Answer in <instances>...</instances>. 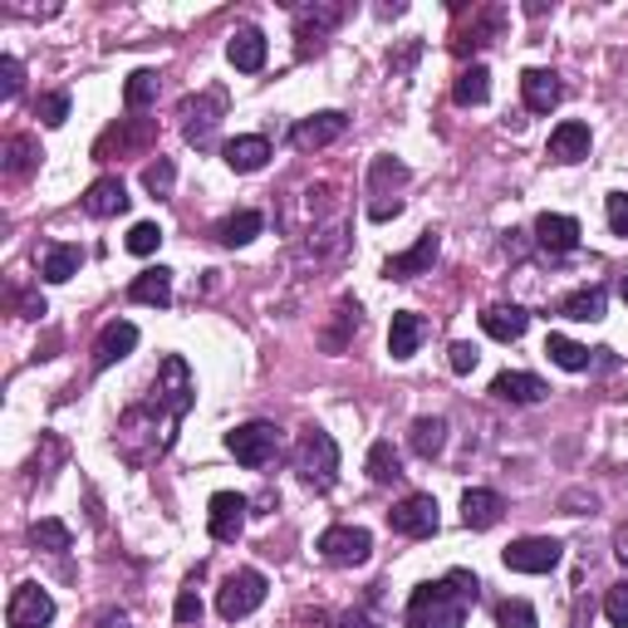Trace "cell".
<instances>
[{
    "label": "cell",
    "instance_id": "obj_1",
    "mask_svg": "<svg viewBox=\"0 0 628 628\" xmlns=\"http://www.w3.org/2000/svg\"><path fill=\"white\" fill-rule=\"evenodd\" d=\"M187 407H192V373H187V363L177 359V354H167L162 369H157V383L153 393L143 397L138 407H128L119 423V452L133 457V447H138V462L133 467H148L153 457H167L177 442V423L187 417Z\"/></svg>",
    "mask_w": 628,
    "mask_h": 628
},
{
    "label": "cell",
    "instance_id": "obj_2",
    "mask_svg": "<svg viewBox=\"0 0 628 628\" xmlns=\"http://www.w3.org/2000/svg\"><path fill=\"white\" fill-rule=\"evenodd\" d=\"M476 594L481 584L467 570H452L437 584H417L413 599H407V628H462Z\"/></svg>",
    "mask_w": 628,
    "mask_h": 628
},
{
    "label": "cell",
    "instance_id": "obj_3",
    "mask_svg": "<svg viewBox=\"0 0 628 628\" xmlns=\"http://www.w3.org/2000/svg\"><path fill=\"white\" fill-rule=\"evenodd\" d=\"M295 471H300V481L314 486V491H329L334 481H339V447H334V437L324 433V427H310V433L300 437Z\"/></svg>",
    "mask_w": 628,
    "mask_h": 628
},
{
    "label": "cell",
    "instance_id": "obj_4",
    "mask_svg": "<svg viewBox=\"0 0 628 628\" xmlns=\"http://www.w3.org/2000/svg\"><path fill=\"white\" fill-rule=\"evenodd\" d=\"M266 574L260 570H236V574H226V584L216 590V614L222 619H246V614H256L260 604H266Z\"/></svg>",
    "mask_w": 628,
    "mask_h": 628
},
{
    "label": "cell",
    "instance_id": "obj_5",
    "mask_svg": "<svg viewBox=\"0 0 628 628\" xmlns=\"http://www.w3.org/2000/svg\"><path fill=\"white\" fill-rule=\"evenodd\" d=\"M226 452L236 457L240 467H266L276 462L280 452V427L276 423H240L226 433Z\"/></svg>",
    "mask_w": 628,
    "mask_h": 628
},
{
    "label": "cell",
    "instance_id": "obj_6",
    "mask_svg": "<svg viewBox=\"0 0 628 628\" xmlns=\"http://www.w3.org/2000/svg\"><path fill=\"white\" fill-rule=\"evenodd\" d=\"M564 546L550 536H526V540H511L506 550H501V560H506V570L516 574H550L554 564H560Z\"/></svg>",
    "mask_w": 628,
    "mask_h": 628
},
{
    "label": "cell",
    "instance_id": "obj_7",
    "mask_svg": "<svg viewBox=\"0 0 628 628\" xmlns=\"http://www.w3.org/2000/svg\"><path fill=\"white\" fill-rule=\"evenodd\" d=\"M389 526L397 530V536H407V540H427V536H437L442 516H437V501L417 491V496H403L389 511Z\"/></svg>",
    "mask_w": 628,
    "mask_h": 628
},
{
    "label": "cell",
    "instance_id": "obj_8",
    "mask_svg": "<svg viewBox=\"0 0 628 628\" xmlns=\"http://www.w3.org/2000/svg\"><path fill=\"white\" fill-rule=\"evenodd\" d=\"M226 113V89H206L202 99H187L182 103V133L187 143H197V148H206L216 133V123H222Z\"/></svg>",
    "mask_w": 628,
    "mask_h": 628
},
{
    "label": "cell",
    "instance_id": "obj_9",
    "mask_svg": "<svg viewBox=\"0 0 628 628\" xmlns=\"http://www.w3.org/2000/svg\"><path fill=\"white\" fill-rule=\"evenodd\" d=\"M314 550H319L329 564H344V570H349V564H363L373 554V536L363 526H329Z\"/></svg>",
    "mask_w": 628,
    "mask_h": 628
},
{
    "label": "cell",
    "instance_id": "obj_10",
    "mask_svg": "<svg viewBox=\"0 0 628 628\" xmlns=\"http://www.w3.org/2000/svg\"><path fill=\"white\" fill-rule=\"evenodd\" d=\"M246 511H250V501L240 496V491H216L212 506H206V530H212V540L236 546L240 530H246Z\"/></svg>",
    "mask_w": 628,
    "mask_h": 628
},
{
    "label": "cell",
    "instance_id": "obj_11",
    "mask_svg": "<svg viewBox=\"0 0 628 628\" xmlns=\"http://www.w3.org/2000/svg\"><path fill=\"white\" fill-rule=\"evenodd\" d=\"M437 250H442V236L437 232H423L413 240V246L403 250V256H389L383 260V276L389 280H417V276H427V270L437 266Z\"/></svg>",
    "mask_w": 628,
    "mask_h": 628
},
{
    "label": "cell",
    "instance_id": "obj_12",
    "mask_svg": "<svg viewBox=\"0 0 628 628\" xmlns=\"http://www.w3.org/2000/svg\"><path fill=\"white\" fill-rule=\"evenodd\" d=\"M55 619V599H49L40 584H20L5 604V624L10 628H45Z\"/></svg>",
    "mask_w": 628,
    "mask_h": 628
},
{
    "label": "cell",
    "instance_id": "obj_13",
    "mask_svg": "<svg viewBox=\"0 0 628 628\" xmlns=\"http://www.w3.org/2000/svg\"><path fill=\"white\" fill-rule=\"evenodd\" d=\"M344 128H349V119H344L339 109H324V113H314V119H300L295 128H290V143H295L300 153H319V148H329L334 138H344Z\"/></svg>",
    "mask_w": 628,
    "mask_h": 628
},
{
    "label": "cell",
    "instance_id": "obj_14",
    "mask_svg": "<svg viewBox=\"0 0 628 628\" xmlns=\"http://www.w3.org/2000/svg\"><path fill=\"white\" fill-rule=\"evenodd\" d=\"M138 349V324H128V319H113V324H103V334H99V344H93V369H113L119 359H128V354Z\"/></svg>",
    "mask_w": 628,
    "mask_h": 628
},
{
    "label": "cell",
    "instance_id": "obj_15",
    "mask_svg": "<svg viewBox=\"0 0 628 628\" xmlns=\"http://www.w3.org/2000/svg\"><path fill=\"white\" fill-rule=\"evenodd\" d=\"M344 20V5H305L295 10V35H300V55H310V49L324 45V35H329L334 25Z\"/></svg>",
    "mask_w": 628,
    "mask_h": 628
},
{
    "label": "cell",
    "instance_id": "obj_16",
    "mask_svg": "<svg viewBox=\"0 0 628 628\" xmlns=\"http://www.w3.org/2000/svg\"><path fill=\"white\" fill-rule=\"evenodd\" d=\"M546 383L536 379V373H520V369H506L496 373V383H491V397H501V403L511 407H530V403H546Z\"/></svg>",
    "mask_w": 628,
    "mask_h": 628
},
{
    "label": "cell",
    "instance_id": "obj_17",
    "mask_svg": "<svg viewBox=\"0 0 628 628\" xmlns=\"http://www.w3.org/2000/svg\"><path fill=\"white\" fill-rule=\"evenodd\" d=\"M520 99H526L530 113H550V109H560L564 83L554 69H526V75H520Z\"/></svg>",
    "mask_w": 628,
    "mask_h": 628
},
{
    "label": "cell",
    "instance_id": "obj_18",
    "mask_svg": "<svg viewBox=\"0 0 628 628\" xmlns=\"http://www.w3.org/2000/svg\"><path fill=\"white\" fill-rule=\"evenodd\" d=\"M83 212L99 216V222L123 216L128 212V187H123L119 177H99V182H89V192H83Z\"/></svg>",
    "mask_w": 628,
    "mask_h": 628
},
{
    "label": "cell",
    "instance_id": "obj_19",
    "mask_svg": "<svg viewBox=\"0 0 628 628\" xmlns=\"http://www.w3.org/2000/svg\"><path fill=\"white\" fill-rule=\"evenodd\" d=\"M266 35H260L256 25H240L232 35V45H226V59H232V69L240 75H256V69H266Z\"/></svg>",
    "mask_w": 628,
    "mask_h": 628
},
{
    "label": "cell",
    "instance_id": "obj_20",
    "mask_svg": "<svg viewBox=\"0 0 628 628\" xmlns=\"http://www.w3.org/2000/svg\"><path fill=\"white\" fill-rule=\"evenodd\" d=\"M590 123H580V119H564L560 128L550 133V157L554 162H584V157H590Z\"/></svg>",
    "mask_w": 628,
    "mask_h": 628
},
{
    "label": "cell",
    "instance_id": "obj_21",
    "mask_svg": "<svg viewBox=\"0 0 628 628\" xmlns=\"http://www.w3.org/2000/svg\"><path fill=\"white\" fill-rule=\"evenodd\" d=\"M580 222L574 216H560V212H540L536 216V240L546 250H554V256H564V250H574L580 246Z\"/></svg>",
    "mask_w": 628,
    "mask_h": 628
},
{
    "label": "cell",
    "instance_id": "obj_22",
    "mask_svg": "<svg viewBox=\"0 0 628 628\" xmlns=\"http://www.w3.org/2000/svg\"><path fill=\"white\" fill-rule=\"evenodd\" d=\"M604 310H609V290L604 285H580V290H570V295L560 300V314L564 319H574V324H599Z\"/></svg>",
    "mask_w": 628,
    "mask_h": 628
},
{
    "label": "cell",
    "instance_id": "obj_23",
    "mask_svg": "<svg viewBox=\"0 0 628 628\" xmlns=\"http://www.w3.org/2000/svg\"><path fill=\"white\" fill-rule=\"evenodd\" d=\"M501 516H506V501H501L496 491L471 486L467 496H462V520H467V530H491Z\"/></svg>",
    "mask_w": 628,
    "mask_h": 628
},
{
    "label": "cell",
    "instance_id": "obj_24",
    "mask_svg": "<svg viewBox=\"0 0 628 628\" xmlns=\"http://www.w3.org/2000/svg\"><path fill=\"white\" fill-rule=\"evenodd\" d=\"M423 339H427V319H423V314L397 310L393 324H389V354H393V359H413Z\"/></svg>",
    "mask_w": 628,
    "mask_h": 628
},
{
    "label": "cell",
    "instance_id": "obj_25",
    "mask_svg": "<svg viewBox=\"0 0 628 628\" xmlns=\"http://www.w3.org/2000/svg\"><path fill=\"white\" fill-rule=\"evenodd\" d=\"M128 300L133 305H153V310H167L172 305V270L167 266H153V270H143L138 280L128 285Z\"/></svg>",
    "mask_w": 628,
    "mask_h": 628
},
{
    "label": "cell",
    "instance_id": "obj_26",
    "mask_svg": "<svg viewBox=\"0 0 628 628\" xmlns=\"http://www.w3.org/2000/svg\"><path fill=\"white\" fill-rule=\"evenodd\" d=\"M222 157L232 172H260V167L270 162V143L260 138V133H240V138H232L222 148Z\"/></svg>",
    "mask_w": 628,
    "mask_h": 628
},
{
    "label": "cell",
    "instance_id": "obj_27",
    "mask_svg": "<svg viewBox=\"0 0 628 628\" xmlns=\"http://www.w3.org/2000/svg\"><path fill=\"white\" fill-rule=\"evenodd\" d=\"M481 329H486L496 344H516L520 334L530 329V314L520 305H491L486 314H481Z\"/></svg>",
    "mask_w": 628,
    "mask_h": 628
},
{
    "label": "cell",
    "instance_id": "obj_28",
    "mask_svg": "<svg viewBox=\"0 0 628 628\" xmlns=\"http://www.w3.org/2000/svg\"><path fill=\"white\" fill-rule=\"evenodd\" d=\"M40 157H45L40 153V143L30 138V133H15V138L5 143V162H0V172H5L10 182H20V177H30L40 167Z\"/></svg>",
    "mask_w": 628,
    "mask_h": 628
},
{
    "label": "cell",
    "instance_id": "obj_29",
    "mask_svg": "<svg viewBox=\"0 0 628 628\" xmlns=\"http://www.w3.org/2000/svg\"><path fill=\"white\" fill-rule=\"evenodd\" d=\"M407 447H413L423 462H433V457L447 447V417H417L413 433H407Z\"/></svg>",
    "mask_w": 628,
    "mask_h": 628
},
{
    "label": "cell",
    "instance_id": "obj_30",
    "mask_svg": "<svg viewBox=\"0 0 628 628\" xmlns=\"http://www.w3.org/2000/svg\"><path fill=\"white\" fill-rule=\"evenodd\" d=\"M83 266V250L79 246H49L45 260H40V276L49 280V285H65V280H75Z\"/></svg>",
    "mask_w": 628,
    "mask_h": 628
},
{
    "label": "cell",
    "instance_id": "obj_31",
    "mask_svg": "<svg viewBox=\"0 0 628 628\" xmlns=\"http://www.w3.org/2000/svg\"><path fill=\"white\" fill-rule=\"evenodd\" d=\"M260 232H266V216L260 212H232L216 226V240H222V246H250Z\"/></svg>",
    "mask_w": 628,
    "mask_h": 628
},
{
    "label": "cell",
    "instance_id": "obj_32",
    "mask_svg": "<svg viewBox=\"0 0 628 628\" xmlns=\"http://www.w3.org/2000/svg\"><path fill=\"white\" fill-rule=\"evenodd\" d=\"M546 354H550V363H560L564 373H584V369L594 363V354L584 349V344L564 339V334H550V339H546Z\"/></svg>",
    "mask_w": 628,
    "mask_h": 628
},
{
    "label": "cell",
    "instance_id": "obj_33",
    "mask_svg": "<svg viewBox=\"0 0 628 628\" xmlns=\"http://www.w3.org/2000/svg\"><path fill=\"white\" fill-rule=\"evenodd\" d=\"M452 99L462 103V109H476V103H486V99H491V75H486V65L462 69V75H457Z\"/></svg>",
    "mask_w": 628,
    "mask_h": 628
},
{
    "label": "cell",
    "instance_id": "obj_34",
    "mask_svg": "<svg viewBox=\"0 0 628 628\" xmlns=\"http://www.w3.org/2000/svg\"><path fill=\"white\" fill-rule=\"evenodd\" d=\"M157 93H162V75L157 69H133L128 83H123V103L128 109H148V103H157Z\"/></svg>",
    "mask_w": 628,
    "mask_h": 628
},
{
    "label": "cell",
    "instance_id": "obj_35",
    "mask_svg": "<svg viewBox=\"0 0 628 628\" xmlns=\"http://www.w3.org/2000/svg\"><path fill=\"white\" fill-rule=\"evenodd\" d=\"M30 546H35V550H49V554H65L69 546H75V536H69L65 520L45 516V520H35V526H30Z\"/></svg>",
    "mask_w": 628,
    "mask_h": 628
},
{
    "label": "cell",
    "instance_id": "obj_36",
    "mask_svg": "<svg viewBox=\"0 0 628 628\" xmlns=\"http://www.w3.org/2000/svg\"><path fill=\"white\" fill-rule=\"evenodd\" d=\"M369 476L379 481V486H393V481L403 476V462H397L393 442H373L369 447Z\"/></svg>",
    "mask_w": 628,
    "mask_h": 628
},
{
    "label": "cell",
    "instance_id": "obj_37",
    "mask_svg": "<svg viewBox=\"0 0 628 628\" xmlns=\"http://www.w3.org/2000/svg\"><path fill=\"white\" fill-rule=\"evenodd\" d=\"M334 314H339V329H329V334H324V349H329V354H339L344 349V344H349V334H359V305H354V300H344V305L339 310H334Z\"/></svg>",
    "mask_w": 628,
    "mask_h": 628
},
{
    "label": "cell",
    "instance_id": "obj_38",
    "mask_svg": "<svg viewBox=\"0 0 628 628\" xmlns=\"http://www.w3.org/2000/svg\"><path fill=\"white\" fill-rule=\"evenodd\" d=\"M143 187H148L153 197H167L177 187V167H172V157H157V162L143 167Z\"/></svg>",
    "mask_w": 628,
    "mask_h": 628
},
{
    "label": "cell",
    "instance_id": "obj_39",
    "mask_svg": "<svg viewBox=\"0 0 628 628\" xmlns=\"http://www.w3.org/2000/svg\"><path fill=\"white\" fill-rule=\"evenodd\" d=\"M397 187V182H407V167L403 162H393V157H373V167H369V192L373 197H383V187Z\"/></svg>",
    "mask_w": 628,
    "mask_h": 628
},
{
    "label": "cell",
    "instance_id": "obj_40",
    "mask_svg": "<svg viewBox=\"0 0 628 628\" xmlns=\"http://www.w3.org/2000/svg\"><path fill=\"white\" fill-rule=\"evenodd\" d=\"M172 614H177V624H182V628L202 624V594H197V574L182 584V590H177V609Z\"/></svg>",
    "mask_w": 628,
    "mask_h": 628
},
{
    "label": "cell",
    "instance_id": "obj_41",
    "mask_svg": "<svg viewBox=\"0 0 628 628\" xmlns=\"http://www.w3.org/2000/svg\"><path fill=\"white\" fill-rule=\"evenodd\" d=\"M35 119H45V128H59V123L69 119V93H65V89L45 93V99L35 103Z\"/></svg>",
    "mask_w": 628,
    "mask_h": 628
},
{
    "label": "cell",
    "instance_id": "obj_42",
    "mask_svg": "<svg viewBox=\"0 0 628 628\" xmlns=\"http://www.w3.org/2000/svg\"><path fill=\"white\" fill-rule=\"evenodd\" d=\"M123 246H128L133 256H153V250L162 246V226H157V222H138V226L128 232V240H123Z\"/></svg>",
    "mask_w": 628,
    "mask_h": 628
},
{
    "label": "cell",
    "instance_id": "obj_43",
    "mask_svg": "<svg viewBox=\"0 0 628 628\" xmlns=\"http://www.w3.org/2000/svg\"><path fill=\"white\" fill-rule=\"evenodd\" d=\"M496 624H501V628H540V624H536V609H530L526 599H506V604H501V609H496Z\"/></svg>",
    "mask_w": 628,
    "mask_h": 628
},
{
    "label": "cell",
    "instance_id": "obj_44",
    "mask_svg": "<svg viewBox=\"0 0 628 628\" xmlns=\"http://www.w3.org/2000/svg\"><path fill=\"white\" fill-rule=\"evenodd\" d=\"M604 619L614 628H628V580H619L609 594H604Z\"/></svg>",
    "mask_w": 628,
    "mask_h": 628
},
{
    "label": "cell",
    "instance_id": "obj_45",
    "mask_svg": "<svg viewBox=\"0 0 628 628\" xmlns=\"http://www.w3.org/2000/svg\"><path fill=\"white\" fill-rule=\"evenodd\" d=\"M604 212H609V232L628 236V192H609L604 197Z\"/></svg>",
    "mask_w": 628,
    "mask_h": 628
},
{
    "label": "cell",
    "instance_id": "obj_46",
    "mask_svg": "<svg viewBox=\"0 0 628 628\" xmlns=\"http://www.w3.org/2000/svg\"><path fill=\"white\" fill-rule=\"evenodd\" d=\"M447 363H452V373H471L481 363V349L476 344H467V339H457L452 349H447Z\"/></svg>",
    "mask_w": 628,
    "mask_h": 628
},
{
    "label": "cell",
    "instance_id": "obj_47",
    "mask_svg": "<svg viewBox=\"0 0 628 628\" xmlns=\"http://www.w3.org/2000/svg\"><path fill=\"white\" fill-rule=\"evenodd\" d=\"M20 83H25V69H20V59H15V55H0V93H5V99H15Z\"/></svg>",
    "mask_w": 628,
    "mask_h": 628
},
{
    "label": "cell",
    "instance_id": "obj_48",
    "mask_svg": "<svg viewBox=\"0 0 628 628\" xmlns=\"http://www.w3.org/2000/svg\"><path fill=\"white\" fill-rule=\"evenodd\" d=\"M10 305L20 310V319H45L49 314V305L40 295H20V290H10Z\"/></svg>",
    "mask_w": 628,
    "mask_h": 628
},
{
    "label": "cell",
    "instance_id": "obj_49",
    "mask_svg": "<svg viewBox=\"0 0 628 628\" xmlns=\"http://www.w3.org/2000/svg\"><path fill=\"white\" fill-rule=\"evenodd\" d=\"M334 628H379V624H373L363 609H349V614H339V619H334Z\"/></svg>",
    "mask_w": 628,
    "mask_h": 628
},
{
    "label": "cell",
    "instance_id": "obj_50",
    "mask_svg": "<svg viewBox=\"0 0 628 628\" xmlns=\"http://www.w3.org/2000/svg\"><path fill=\"white\" fill-rule=\"evenodd\" d=\"M99 628H133V624L123 619V614H103V619H99Z\"/></svg>",
    "mask_w": 628,
    "mask_h": 628
},
{
    "label": "cell",
    "instance_id": "obj_51",
    "mask_svg": "<svg viewBox=\"0 0 628 628\" xmlns=\"http://www.w3.org/2000/svg\"><path fill=\"white\" fill-rule=\"evenodd\" d=\"M614 554H619V560L628 564V526L619 530V540H614Z\"/></svg>",
    "mask_w": 628,
    "mask_h": 628
},
{
    "label": "cell",
    "instance_id": "obj_52",
    "mask_svg": "<svg viewBox=\"0 0 628 628\" xmlns=\"http://www.w3.org/2000/svg\"><path fill=\"white\" fill-rule=\"evenodd\" d=\"M619 300H624V305H628V276L619 280Z\"/></svg>",
    "mask_w": 628,
    "mask_h": 628
}]
</instances>
